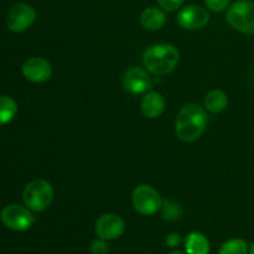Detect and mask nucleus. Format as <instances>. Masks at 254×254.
I'll return each mask as SVG.
<instances>
[{"label": "nucleus", "instance_id": "6", "mask_svg": "<svg viewBox=\"0 0 254 254\" xmlns=\"http://www.w3.org/2000/svg\"><path fill=\"white\" fill-rule=\"evenodd\" d=\"M134 210L143 216H151L161 208L160 193L149 185H139L131 195Z\"/></svg>", "mask_w": 254, "mask_h": 254}, {"label": "nucleus", "instance_id": "14", "mask_svg": "<svg viewBox=\"0 0 254 254\" xmlns=\"http://www.w3.org/2000/svg\"><path fill=\"white\" fill-rule=\"evenodd\" d=\"M186 254H208L211 246L207 237L200 232H191L184 240Z\"/></svg>", "mask_w": 254, "mask_h": 254}, {"label": "nucleus", "instance_id": "21", "mask_svg": "<svg viewBox=\"0 0 254 254\" xmlns=\"http://www.w3.org/2000/svg\"><path fill=\"white\" fill-rule=\"evenodd\" d=\"M206 6L215 12L225 11L231 5V0H205Z\"/></svg>", "mask_w": 254, "mask_h": 254}, {"label": "nucleus", "instance_id": "23", "mask_svg": "<svg viewBox=\"0 0 254 254\" xmlns=\"http://www.w3.org/2000/svg\"><path fill=\"white\" fill-rule=\"evenodd\" d=\"M250 254H254V242L250 246Z\"/></svg>", "mask_w": 254, "mask_h": 254}, {"label": "nucleus", "instance_id": "13", "mask_svg": "<svg viewBox=\"0 0 254 254\" xmlns=\"http://www.w3.org/2000/svg\"><path fill=\"white\" fill-rule=\"evenodd\" d=\"M166 15L163 9L159 7H146L140 14V24L141 26L149 31H156L160 30L165 25Z\"/></svg>", "mask_w": 254, "mask_h": 254}, {"label": "nucleus", "instance_id": "19", "mask_svg": "<svg viewBox=\"0 0 254 254\" xmlns=\"http://www.w3.org/2000/svg\"><path fill=\"white\" fill-rule=\"evenodd\" d=\"M89 252L91 254H108L109 253V247L108 243L103 238H97L93 242L91 243V247H89Z\"/></svg>", "mask_w": 254, "mask_h": 254}, {"label": "nucleus", "instance_id": "2", "mask_svg": "<svg viewBox=\"0 0 254 254\" xmlns=\"http://www.w3.org/2000/svg\"><path fill=\"white\" fill-rule=\"evenodd\" d=\"M180 60L178 49L170 44H159L148 47L143 54L145 69L156 76H165L176 68Z\"/></svg>", "mask_w": 254, "mask_h": 254}, {"label": "nucleus", "instance_id": "7", "mask_svg": "<svg viewBox=\"0 0 254 254\" xmlns=\"http://www.w3.org/2000/svg\"><path fill=\"white\" fill-rule=\"evenodd\" d=\"M36 20V11L25 2H17L6 15V25L10 31L22 32L29 29Z\"/></svg>", "mask_w": 254, "mask_h": 254}, {"label": "nucleus", "instance_id": "12", "mask_svg": "<svg viewBox=\"0 0 254 254\" xmlns=\"http://www.w3.org/2000/svg\"><path fill=\"white\" fill-rule=\"evenodd\" d=\"M140 108L146 118L155 119L165 111V99L158 92H148L141 99Z\"/></svg>", "mask_w": 254, "mask_h": 254}, {"label": "nucleus", "instance_id": "8", "mask_svg": "<svg viewBox=\"0 0 254 254\" xmlns=\"http://www.w3.org/2000/svg\"><path fill=\"white\" fill-rule=\"evenodd\" d=\"M94 231L99 238L106 241L117 240L126 231V223L123 218L116 213H104L97 220Z\"/></svg>", "mask_w": 254, "mask_h": 254}, {"label": "nucleus", "instance_id": "4", "mask_svg": "<svg viewBox=\"0 0 254 254\" xmlns=\"http://www.w3.org/2000/svg\"><path fill=\"white\" fill-rule=\"evenodd\" d=\"M226 20L232 29L245 35H254V2L237 0L227 9Z\"/></svg>", "mask_w": 254, "mask_h": 254}, {"label": "nucleus", "instance_id": "1", "mask_svg": "<svg viewBox=\"0 0 254 254\" xmlns=\"http://www.w3.org/2000/svg\"><path fill=\"white\" fill-rule=\"evenodd\" d=\"M208 117L203 107L195 103H188L180 109L175 122V133L184 141H195L206 130Z\"/></svg>", "mask_w": 254, "mask_h": 254}, {"label": "nucleus", "instance_id": "20", "mask_svg": "<svg viewBox=\"0 0 254 254\" xmlns=\"http://www.w3.org/2000/svg\"><path fill=\"white\" fill-rule=\"evenodd\" d=\"M156 1L164 11L173 12L180 9L185 0H156Z\"/></svg>", "mask_w": 254, "mask_h": 254}, {"label": "nucleus", "instance_id": "11", "mask_svg": "<svg viewBox=\"0 0 254 254\" xmlns=\"http://www.w3.org/2000/svg\"><path fill=\"white\" fill-rule=\"evenodd\" d=\"M22 74L32 83H42L50 79L52 74V66L42 57H31L26 60L21 67Z\"/></svg>", "mask_w": 254, "mask_h": 254}, {"label": "nucleus", "instance_id": "17", "mask_svg": "<svg viewBox=\"0 0 254 254\" xmlns=\"http://www.w3.org/2000/svg\"><path fill=\"white\" fill-rule=\"evenodd\" d=\"M218 254H250V246L242 238H231L221 246Z\"/></svg>", "mask_w": 254, "mask_h": 254}, {"label": "nucleus", "instance_id": "22", "mask_svg": "<svg viewBox=\"0 0 254 254\" xmlns=\"http://www.w3.org/2000/svg\"><path fill=\"white\" fill-rule=\"evenodd\" d=\"M165 243L166 246H169L170 248H176L183 243V238H181V236L179 235V233H169L165 238Z\"/></svg>", "mask_w": 254, "mask_h": 254}, {"label": "nucleus", "instance_id": "18", "mask_svg": "<svg viewBox=\"0 0 254 254\" xmlns=\"http://www.w3.org/2000/svg\"><path fill=\"white\" fill-rule=\"evenodd\" d=\"M161 215L166 221H176L183 216V208L171 200H164L161 203Z\"/></svg>", "mask_w": 254, "mask_h": 254}, {"label": "nucleus", "instance_id": "3", "mask_svg": "<svg viewBox=\"0 0 254 254\" xmlns=\"http://www.w3.org/2000/svg\"><path fill=\"white\" fill-rule=\"evenodd\" d=\"M54 198V189L51 184L42 179H36L27 184L22 192L25 206L34 212L46 210Z\"/></svg>", "mask_w": 254, "mask_h": 254}, {"label": "nucleus", "instance_id": "5", "mask_svg": "<svg viewBox=\"0 0 254 254\" xmlns=\"http://www.w3.org/2000/svg\"><path fill=\"white\" fill-rule=\"evenodd\" d=\"M0 220L5 227L16 232H25L30 230L35 222L31 210L19 205L5 206L0 212Z\"/></svg>", "mask_w": 254, "mask_h": 254}, {"label": "nucleus", "instance_id": "9", "mask_svg": "<svg viewBox=\"0 0 254 254\" xmlns=\"http://www.w3.org/2000/svg\"><path fill=\"white\" fill-rule=\"evenodd\" d=\"M210 21V14L200 5H188L178 14V24L185 30H197Z\"/></svg>", "mask_w": 254, "mask_h": 254}, {"label": "nucleus", "instance_id": "10", "mask_svg": "<svg viewBox=\"0 0 254 254\" xmlns=\"http://www.w3.org/2000/svg\"><path fill=\"white\" fill-rule=\"evenodd\" d=\"M151 86H153V81H151L150 74L148 73V69H144L141 67H131L124 73L123 87L129 93H145L151 88Z\"/></svg>", "mask_w": 254, "mask_h": 254}, {"label": "nucleus", "instance_id": "16", "mask_svg": "<svg viewBox=\"0 0 254 254\" xmlns=\"http://www.w3.org/2000/svg\"><path fill=\"white\" fill-rule=\"evenodd\" d=\"M17 103L9 96H0V126L10 123L16 117Z\"/></svg>", "mask_w": 254, "mask_h": 254}, {"label": "nucleus", "instance_id": "24", "mask_svg": "<svg viewBox=\"0 0 254 254\" xmlns=\"http://www.w3.org/2000/svg\"><path fill=\"white\" fill-rule=\"evenodd\" d=\"M169 254H185V253L181 252V251H173V252H170Z\"/></svg>", "mask_w": 254, "mask_h": 254}, {"label": "nucleus", "instance_id": "15", "mask_svg": "<svg viewBox=\"0 0 254 254\" xmlns=\"http://www.w3.org/2000/svg\"><path fill=\"white\" fill-rule=\"evenodd\" d=\"M228 98L227 94L225 93L221 89H213V91H210L205 97V101H203V104H205V108L207 109L211 113H221L222 111H225L226 107H227Z\"/></svg>", "mask_w": 254, "mask_h": 254}]
</instances>
